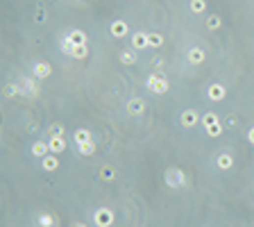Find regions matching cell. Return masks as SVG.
Segmentation results:
<instances>
[{"label":"cell","mask_w":254,"mask_h":227,"mask_svg":"<svg viewBox=\"0 0 254 227\" xmlns=\"http://www.w3.org/2000/svg\"><path fill=\"white\" fill-rule=\"evenodd\" d=\"M145 86H148V91L154 93V96H164V93H168V89H170V82H168V78H166L164 73H152V75H148V80H145Z\"/></svg>","instance_id":"6da1fadb"},{"label":"cell","mask_w":254,"mask_h":227,"mask_svg":"<svg viewBox=\"0 0 254 227\" xmlns=\"http://www.w3.org/2000/svg\"><path fill=\"white\" fill-rule=\"evenodd\" d=\"M164 182H166V186H170V189H184L186 182H189V177H186V173H184L182 168L170 166V168H166Z\"/></svg>","instance_id":"7a4b0ae2"},{"label":"cell","mask_w":254,"mask_h":227,"mask_svg":"<svg viewBox=\"0 0 254 227\" xmlns=\"http://www.w3.org/2000/svg\"><path fill=\"white\" fill-rule=\"evenodd\" d=\"M59 50L68 57H73V59H86L89 57V46H75L68 36H64L59 41Z\"/></svg>","instance_id":"3957f363"},{"label":"cell","mask_w":254,"mask_h":227,"mask_svg":"<svg viewBox=\"0 0 254 227\" xmlns=\"http://www.w3.org/2000/svg\"><path fill=\"white\" fill-rule=\"evenodd\" d=\"M116 221V214H113L109 207H98L93 211V225L95 227H112Z\"/></svg>","instance_id":"277c9868"},{"label":"cell","mask_w":254,"mask_h":227,"mask_svg":"<svg viewBox=\"0 0 254 227\" xmlns=\"http://www.w3.org/2000/svg\"><path fill=\"white\" fill-rule=\"evenodd\" d=\"M200 120H202V114L198 109H184L182 116H179V125L186 127V130H193Z\"/></svg>","instance_id":"5b68a950"},{"label":"cell","mask_w":254,"mask_h":227,"mask_svg":"<svg viewBox=\"0 0 254 227\" xmlns=\"http://www.w3.org/2000/svg\"><path fill=\"white\" fill-rule=\"evenodd\" d=\"M18 86H21V96H28V98L39 96V80L36 78H21Z\"/></svg>","instance_id":"8992f818"},{"label":"cell","mask_w":254,"mask_h":227,"mask_svg":"<svg viewBox=\"0 0 254 227\" xmlns=\"http://www.w3.org/2000/svg\"><path fill=\"white\" fill-rule=\"evenodd\" d=\"M125 109H127V114H130V116H143V114H145V109H148V102L143 100L141 96H134V98H130V100H127Z\"/></svg>","instance_id":"52a82bcc"},{"label":"cell","mask_w":254,"mask_h":227,"mask_svg":"<svg viewBox=\"0 0 254 227\" xmlns=\"http://www.w3.org/2000/svg\"><path fill=\"white\" fill-rule=\"evenodd\" d=\"M109 32H112L113 39H125V36L130 34V23L123 21V18H116V21L109 25Z\"/></svg>","instance_id":"ba28073f"},{"label":"cell","mask_w":254,"mask_h":227,"mask_svg":"<svg viewBox=\"0 0 254 227\" xmlns=\"http://www.w3.org/2000/svg\"><path fill=\"white\" fill-rule=\"evenodd\" d=\"M50 75H53V66L48 64V61H36V64L32 66V78H36L39 82L48 80Z\"/></svg>","instance_id":"9c48e42d"},{"label":"cell","mask_w":254,"mask_h":227,"mask_svg":"<svg viewBox=\"0 0 254 227\" xmlns=\"http://www.w3.org/2000/svg\"><path fill=\"white\" fill-rule=\"evenodd\" d=\"M207 98L211 102H220V100H225V98H227V89H225L220 82H213V84H209Z\"/></svg>","instance_id":"30bf717a"},{"label":"cell","mask_w":254,"mask_h":227,"mask_svg":"<svg viewBox=\"0 0 254 227\" xmlns=\"http://www.w3.org/2000/svg\"><path fill=\"white\" fill-rule=\"evenodd\" d=\"M130 43H132V50H148L150 48V41H148V32H134L132 34V39H130Z\"/></svg>","instance_id":"8fae6325"},{"label":"cell","mask_w":254,"mask_h":227,"mask_svg":"<svg viewBox=\"0 0 254 227\" xmlns=\"http://www.w3.org/2000/svg\"><path fill=\"white\" fill-rule=\"evenodd\" d=\"M186 59H189L191 66H202L204 59H207V53H204L200 46H193V48H189V53H186Z\"/></svg>","instance_id":"7c38bea8"},{"label":"cell","mask_w":254,"mask_h":227,"mask_svg":"<svg viewBox=\"0 0 254 227\" xmlns=\"http://www.w3.org/2000/svg\"><path fill=\"white\" fill-rule=\"evenodd\" d=\"M48 148H50V152H53V155H61V152L66 150V139L50 134V139H48Z\"/></svg>","instance_id":"4fadbf2b"},{"label":"cell","mask_w":254,"mask_h":227,"mask_svg":"<svg viewBox=\"0 0 254 227\" xmlns=\"http://www.w3.org/2000/svg\"><path fill=\"white\" fill-rule=\"evenodd\" d=\"M89 141H93V132L86 130V127H80V130L73 132V143L80 145V143H89Z\"/></svg>","instance_id":"5bb4252c"},{"label":"cell","mask_w":254,"mask_h":227,"mask_svg":"<svg viewBox=\"0 0 254 227\" xmlns=\"http://www.w3.org/2000/svg\"><path fill=\"white\" fill-rule=\"evenodd\" d=\"M216 166H218L220 170H231V168H234V155L220 152V155L216 157Z\"/></svg>","instance_id":"9a60e30c"},{"label":"cell","mask_w":254,"mask_h":227,"mask_svg":"<svg viewBox=\"0 0 254 227\" xmlns=\"http://www.w3.org/2000/svg\"><path fill=\"white\" fill-rule=\"evenodd\" d=\"M41 168H43V170H48V173L57 170V168H59V155H53V152H50V155H46L41 159Z\"/></svg>","instance_id":"2e32d148"},{"label":"cell","mask_w":254,"mask_h":227,"mask_svg":"<svg viewBox=\"0 0 254 227\" xmlns=\"http://www.w3.org/2000/svg\"><path fill=\"white\" fill-rule=\"evenodd\" d=\"M36 225L39 227H55L57 225V216L50 214V211H41L36 216Z\"/></svg>","instance_id":"e0dca14e"},{"label":"cell","mask_w":254,"mask_h":227,"mask_svg":"<svg viewBox=\"0 0 254 227\" xmlns=\"http://www.w3.org/2000/svg\"><path fill=\"white\" fill-rule=\"evenodd\" d=\"M32 157H36V159H43L46 155H50V148H48V141H34L32 143Z\"/></svg>","instance_id":"ac0fdd59"},{"label":"cell","mask_w":254,"mask_h":227,"mask_svg":"<svg viewBox=\"0 0 254 227\" xmlns=\"http://www.w3.org/2000/svg\"><path fill=\"white\" fill-rule=\"evenodd\" d=\"M204 25H207L209 32H218L220 28H223V18H220V14H209Z\"/></svg>","instance_id":"d6986e66"},{"label":"cell","mask_w":254,"mask_h":227,"mask_svg":"<svg viewBox=\"0 0 254 227\" xmlns=\"http://www.w3.org/2000/svg\"><path fill=\"white\" fill-rule=\"evenodd\" d=\"M66 36H68L75 46H86V41H89V36H86V32L84 30H71Z\"/></svg>","instance_id":"ffe728a7"},{"label":"cell","mask_w":254,"mask_h":227,"mask_svg":"<svg viewBox=\"0 0 254 227\" xmlns=\"http://www.w3.org/2000/svg\"><path fill=\"white\" fill-rule=\"evenodd\" d=\"M189 9H191V14L200 16V14L207 12V0H189Z\"/></svg>","instance_id":"44dd1931"},{"label":"cell","mask_w":254,"mask_h":227,"mask_svg":"<svg viewBox=\"0 0 254 227\" xmlns=\"http://www.w3.org/2000/svg\"><path fill=\"white\" fill-rule=\"evenodd\" d=\"M116 175H118V170L113 166H109V164H105V166L100 168V177L105 179V182H112V179H116Z\"/></svg>","instance_id":"7402d4cb"},{"label":"cell","mask_w":254,"mask_h":227,"mask_svg":"<svg viewBox=\"0 0 254 227\" xmlns=\"http://www.w3.org/2000/svg\"><path fill=\"white\" fill-rule=\"evenodd\" d=\"M148 41H150V48H161L166 43V39L159 32H148Z\"/></svg>","instance_id":"603a6c76"},{"label":"cell","mask_w":254,"mask_h":227,"mask_svg":"<svg viewBox=\"0 0 254 227\" xmlns=\"http://www.w3.org/2000/svg\"><path fill=\"white\" fill-rule=\"evenodd\" d=\"M204 132H207L209 139H218L220 134L225 132V127H223V123H213V125H207V127H204Z\"/></svg>","instance_id":"cb8c5ba5"},{"label":"cell","mask_w":254,"mask_h":227,"mask_svg":"<svg viewBox=\"0 0 254 227\" xmlns=\"http://www.w3.org/2000/svg\"><path fill=\"white\" fill-rule=\"evenodd\" d=\"M77 148V152L82 157H91V155H95V141H89V143H80V145H75Z\"/></svg>","instance_id":"d4e9b609"},{"label":"cell","mask_w":254,"mask_h":227,"mask_svg":"<svg viewBox=\"0 0 254 227\" xmlns=\"http://www.w3.org/2000/svg\"><path fill=\"white\" fill-rule=\"evenodd\" d=\"M5 98H16V96H21V86H18V82H9V84H5Z\"/></svg>","instance_id":"484cf974"},{"label":"cell","mask_w":254,"mask_h":227,"mask_svg":"<svg viewBox=\"0 0 254 227\" xmlns=\"http://www.w3.org/2000/svg\"><path fill=\"white\" fill-rule=\"evenodd\" d=\"M213 123H220V116L216 112H207V114H202V127H207V125H213Z\"/></svg>","instance_id":"4316f807"},{"label":"cell","mask_w":254,"mask_h":227,"mask_svg":"<svg viewBox=\"0 0 254 227\" xmlns=\"http://www.w3.org/2000/svg\"><path fill=\"white\" fill-rule=\"evenodd\" d=\"M120 61H123L125 66H132V64H136V55L132 53V50H123V53H120Z\"/></svg>","instance_id":"83f0119b"},{"label":"cell","mask_w":254,"mask_h":227,"mask_svg":"<svg viewBox=\"0 0 254 227\" xmlns=\"http://www.w3.org/2000/svg\"><path fill=\"white\" fill-rule=\"evenodd\" d=\"M46 18H48V12L43 9V7H39V9L34 12V21H36L39 25H41V23H46Z\"/></svg>","instance_id":"f1b7e54d"},{"label":"cell","mask_w":254,"mask_h":227,"mask_svg":"<svg viewBox=\"0 0 254 227\" xmlns=\"http://www.w3.org/2000/svg\"><path fill=\"white\" fill-rule=\"evenodd\" d=\"M50 134H55V137H64V125H61V123H53V125H50Z\"/></svg>","instance_id":"f546056e"},{"label":"cell","mask_w":254,"mask_h":227,"mask_svg":"<svg viewBox=\"0 0 254 227\" xmlns=\"http://www.w3.org/2000/svg\"><path fill=\"white\" fill-rule=\"evenodd\" d=\"M152 66H154V68H164V66H166V59H161V57H154V59H152Z\"/></svg>","instance_id":"4dcf8cb0"},{"label":"cell","mask_w":254,"mask_h":227,"mask_svg":"<svg viewBox=\"0 0 254 227\" xmlns=\"http://www.w3.org/2000/svg\"><path fill=\"white\" fill-rule=\"evenodd\" d=\"M227 125H229V127H236V125H238V118H236V116H229V118H227Z\"/></svg>","instance_id":"1f68e13d"},{"label":"cell","mask_w":254,"mask_h":227,"mask_svg":"<svg viewBox=\"0 0 254 227\" xmlns=\"http://www.w3.org/2000/svg\"><path fill=\"white\" fill-rule=\"evenodd\" d=\"M248 143L254 145V127H250V130H248Z\"/></svg>","instance_id":"d6a6232c"},{"label":"cell","mask_w":254,"mask_h":227,"mask_svg":"<svg viewBox=\"0 0 254 227\" xmlns=\"http://www.w3.org/2000/svg\"><path fill=\"white\" fill-rule=\"evenodd\" d=\"M73 227H86V225H84V223H75V225H73Z\"/></svg>","instance_id":"836d02e7"}]
</instances>
